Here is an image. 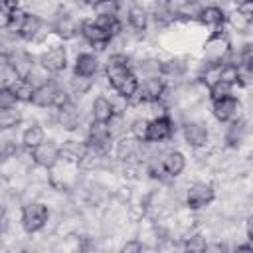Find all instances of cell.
I'll return each instance as SVG.
<instances>
[{
  "instance_id": "27",
  "label": "cell",
  "mask_w": 253,
  "mask_h": 253,
  "mask_svg": "<svg viewBox=\"0 0 253 253\" xmlns=\"http://www.w3.org/2000/svg\"><path fill=\"white\" fill-rule=\"evenodd\" d=\"M91 8L95 16H119L121 2L119 0H93Z\"/></svg>"
},
{
  "instance_id": "34",
  "label": "cell",
  "mask_w": 253,
  "mask_h": 253,
  "mask_svg": "<svg viewBox=\"0 0 253 253\" xmlns=\"http://www.w3.org/2000/svg\"><path fill=\"white\" fill-rule=\"evenodd\" d=\"M146 130H148V119L138 117V119H134V121L130 123V134H132L134 138L142 140V142H144V138H146Z\"/></svg>"
},
{
  "instance_id": "5",
  "label": "cell",
  "mask_w": 253,
  "mask_h": 253,
  "mask_svg": "<svg viewBox=\"0 0 253 253\" xmlns=\"http://www.w3.org/2000/svg\"><path fill=\"white\" fill-rule=\"evenodd\" d=\"M174 130H176V125H174V119L168 113L156 115L154 119L148 121V130H146L144 142L146 144L166 142V140H170L174 136Z\"/></svg>"
},
{
  "instance_id": "41",
  "label": "cell",
  "mask_w": 253,
  "mask_h": 253,
  "mask_svg": "<svg viewBox=\"0 0 253 253\" xmlns=\"http://www.w3.org/2000/svg\"><path fill=\"white\" fill-rule=\"evenodd\" d=\"M73 2H77V4H83V2H89V0H73Z\"/></svg>"
},
{
  "instance_id": "30",
  "label": "cell",
  "mask_w": 253,
  "mask_h": 253,
  "mask_svg": "<svg viewBox=\"0 0 253 253\" xmlns=\"http://www.w3.org/2000/svg\"><path fill=\"white\" fill-rule=\"evenodd\" d=\"M208 93H210V101H215V99H221L225 95H231L233 93V85L221 81V79H215L210 87H208Z\"/></svg>"
},
{
  "instance_id": "11",
  "label": "cell",
  "mask_w": 253,
  "mask_h": 253,
  "mask_svg": "<svg viewBox=\"0 0 253 253\" xmlns=\"http://www.w3.org/2000/svg\"><path fill=\"white\" fill-rule=\"evenodd\" d=\"M146 142L134 138L132 134L130 136H121L119 142H117V146H115V156L121 162H125V164H128V162H140V158H142V146Z\"/></svg>"
},
{
  "instance_id": "18",
  "label": "cell",
  "mask_w": 253,
  "mask_h": 253,
  "mask_svg": "<svg viewBox=\"0 0 253 253\" xmlns=\"http://www.w3.org/2000/svg\"><path fill=\"white\" fill-rule=\"evenodd\" d=\"M57 83L55 81H43L40 85H36V93H34V101L32 105L36 107H42V109H47L53 105V97L57 93Z\"/></svg>"
},
{
  "instance_id": "28",
  "label": "cell",
  "mask_w": 253,
  "mask_h": 253,
  "mask_svg": "<svg viewBox=\"0 0 253 253\" xmlns=\"http://www.w3.org/2000/svg\"><path fill=\"white\" fill-rule=\"evenodd\" d=\"M22 123V115L16 107H10V109H0V126L4 130H10V128H16L18 125Z\"/></svg>"
},
{
  "instance_id": "8",
  "label": "cell",
  "mask_w": 253,
  "mask_h": 253,
  "mask_svg": "<svg viewBox=\"0 0 253 253\" xmlns=\"http://www.w3.org/2000/svg\"><path fill=\"white\" fill-rule=\"evenodd\" d=\"M215 200V188L210 182H194L186 192V208L192 211L208 208Z\"/></svg>"
},
{
  "instance_id": "35",
  "label": "cell",
  "mask_w": 253,
  "mask_h": 253,
  "mask_svg": "<svg viewBox=\"0 0 253 253\" xmlns=\"http://www.w3.org/2000/svg\"><path fill=\"white\" fill-rule=\"evenodd\" d=\"M69 103H73V99H71V95H69V91H65V89H57V93H55V97H53V105H51V109H61V107H65V105H69Z\"/></svg>"
},
{
  "instance_id": "16",
  "label": "cell",
  "mask_w": 253,
  "mask_h": 253,
  "mask_svg": "<svg viewBox=\"0 0 253 253\" xmlns=\"http://www.w3.org/2000/svg\"><path fill=\"white\" fill-rule=\"evenodd\" d=\"M51 34L57 36L59 40H71L79 34V26L69 14H59L51 24Z\"/></svg>"
},
{
  "instance_id": "32",
  "label": "cell",
  "mask_w": 253,
  "mask_h": 253,
  "mask_svg": "<svg viewBox=\"0 0 253 253\" xmlns=\"http://www.w3.org/2000/svg\"><path fill=\"white\" fill-rule=\"evenodd\" d=\"M233 12H235L239 18H243L249 26L253 24V0H237Z\"/></svg>"
},
{
  "instance_id": "17",
  "label": "cell",
  "mask_w": 253,
  "mask_h": 253,
  "mask_svg": "<svg viewBox=\"0 0 253 253\" xmlns=\"http://www.w3.org/2000/svg\"><path fill=\"white\" fill-rule=\"evenodd\" d=\"M55 117H57V125L63 128V130H77L79 123H81V115H79V109L75 103H69L61 109L55 111Z\"/></svg>"
},
{
  "instance_id": "42",
  "label": "cell",
  "mask_w": 253,
  "mask_h": 253,
  "mask_svg": "<svg viewBox=\"0 0 253 253\" xmlns=\"http://www.w3.org/2000/svg\"><path fill=\"white\" fill-rule=\"evenodd\" d=\"M162 2H170V0H162Z\"/></svg>"
},
{
  "instance_id": "2",
  "label": "cell",
  "mask_w": 253,
  "mask_h": 253,
  "mask_svg": "<svg viewBox=\"0 0 253 253\" xmlns=\"http://www.w3.org/2000/svg\"><path fill=\"white\" fill-rule=\"evenodd\" d=\"M229 55H231V43H229L227 34L223 32V28L213 30L208 36L206 43H204V61H206V65L208 67H219L225 61H229Z\"/></svg>"
},
{
  "instance_id": "21",
  "label": "cell",
  "mask_w": 253,
  "mask_h": 253,
  "mask_svg": "<svg viewBox=\"0 0 253 253\" xmlns=\"http://www.w3.org/2000/svg\"><path fill=\"white\" fill-rule=\"evenodd\" d=\"M45 140V130L40 123H32L22 130V146L26 150H32L36 146H40Z\"/></svg>"
},
{
  "instance_id": "23",
  "label": "cell",
  "mask_w": 253,
  "mask_h": 253,
  "mask_svg": "<svg viewBox=\"0 0 253 253\" xmlns=\"http://www.w3.org/2000/svg\"><path fill=\"white\" fill-rule=\"evenodd\" d=\"M162 164L170 178H178L186 168V156L180 150H170L162 156Z\"/></svg>"
},
{
  "instance_id": "44",
  "label": "cell",
  "mask_w": 253,
  "mask_h": 253,
  "mask_svg": "<svg viewBox=\"0 0 253 253\" xmlns=\"http://www.w3.org/2000/svg\"><path fill=\"white\" fill-rule=\"evenodd\" d=\"M235 2H237V0H235Z\"/></svg>"
},
{
  "instance_id": "33",
  "label": "cell",
  "mask_w": 253,
  "mask_h": 253,
  "mask_svg": "<svg viewBox=\"0 0 253 253\" xmlns=\"http://www.w3.org/2000/svg\"><path fill=\"white\" fill-rule=\"evenodd\" d=\"M239 67L253 73V43H243L239 51Z\"/></svg>"
},
{
  "instance_id": "12",
  "label": "cell",
  "mask_w": 253,
  "mask_h": 253,
  "mask_svg": "<svg viewBox=\"0 0 253 253\" xmlns=\"http://www.w3.org/2000/svg\"><path fill=\"white\" fill-rule=\"evenodd\" d=\"M182 132H184L186 144L190 148H194V150H202V148H206L210 144V130L200 121H188L184 125V130Z\"/></svg>"
},
{
  "instance_id": "40",
  "label": "cell",
  "mask_w": 253,
  "mask_h": 253,
  "mask_svg": "<svg viewBox=\"0 0 253 253\" xmlns=\"http://www.w3.org/2000/svg\"><path fill=\"white\" fill-rule=\"evenodd\" d=\"M235 249H237V251H253V241H249V243H241V245H237Z\"/></svg>"
},
{
  "instance_id": "14",
  "label": "cell",
  "mask_w": 253,
  "mask_h": 253,
  "mask_svg": "<svg viewBox=\"0 0 253 253\" xmlns=\"http://www.w3.org/2000/svg\"><path fill=\"white\" fill-rule=\"evenodd\" d=\"M196 20H198L204 28H210V30L213 32V30H217V28H223V26H225L227 16H225L223 8H219V6L211 4V6L200 8V12H198V18H196Z\"/></svg>"
},
{
  "instance_id": "31",
  "label": "cell",
  "mask_w": 253,
  "mask_h": 253,
  "mask_svg": "<svg viewBox=\"0 0 253 253\" xmlns=\"http://www.w3.org/2000/svg\"><path fill=\"white\" fill-rule=\"evenodd\" d=\"M71 91L75 95H87L93 87V77H79V75H73L71 77V83H69Z\"/></svg>"
},
{
  "instance_id": "37",
  "label": "cell",
  "mask_w": 253,
  "mask_h": 253,
  "mask_svg": "<svg viewBox=\"0 0 253 253\" xmlns=\"http://www.w3.org/2000/svg\"><path fill=\"white\" fill-rule=\"evenodd\" d=\"M184 249H208V243L202 235H192L184 241Z\"/></svg>"
},
{
  "instance_id": "4",
  "label": "cell",
  "mask_w": 253,
  "mask_h": 253,
  "mask_svg": "<svg viewBox=\"0 0 253 253\" xmlns=\"http://www.w3.org/2000/svg\"><path fill=\"white\" fill-rule=\"evenodd\" d=\"M113 138L115 134L111 132L109 128V123H101V121H93L87 128V146L95 152H99L101 156H105L109 150H111V144H113Z\"/></svg>"
},
{
  "instance_id": "15",
  "label": "cell",
  "mask_w": 253,
  "mask_h": 253,
  "mask_svg": "<svg viewBox=\"0 0 253 253\" xmlns=\"http://www.w3.org/2000/svg\"><path fill=\"white\" fill-rule=\"evenodd\" d=\"M97 71H99V59H97L95 53L81 51V53L75 57L73 75H79V77H95Z\"/></svg>"
},
{
  "instance_id": "10",
  "label": "cell",
  "mask_w": 253,
  "mask_h": 253,
  "mask_svg": "<svg viewBox=\"0 0 253 253\" xmlns=\"http://www.w3.org/2000/svg\"><path fill=\"white\" fill-rule=\"evenodd\" d=\"M38 63H40V67L43 71L57 75V73L67 69V51H65L63 45H51L49 49L40 53Z\"/></svg>"
},
{
  "instance_id": "43",
  "label": "cell",
  "mask_w": 253,
  "mask_h": 253,
  "mask_svg": "<svg viewBox=\"0 0 253 253\" xmlns=\"http://www.w3.org/2000/svg\"><path fill=\"white\" fill-rule=\"evenodd\" d=\"M196 2H198V0H196Z\"/></svg>"
},
{
  "instance_id": "1",
  "label": "cell",
  "mask_w": 253,
  "mask_h": 253,
  "mask_svg": "<svg viewBox=\"0 0 253 253\" xmlns=\"http://www.w3.org/2000/svg\"><path fill=\"white\" fill-rule=\"evenodd\" d=\"M105 77L111 85V89L125 99H134V95L140 89L138 75L130 69V59L125 53H113L109 57V63L105 67Z\"/></svg>"
},
{
  "instance_id": "9",
  "label": "cell",
  "mask_w": 253,
  "mask_h": 253,
  "mask_svg": "<svg viewBox=\"0 0 253 253\" xmlns=\"http://www.w3.org/2000/svg\"><path fill=\"white\" fill-rule=\"evenodd\" d=\"M166 91H168L166 79L162 75H150V77H146L140 83V89H138V93L134 97H136L138 103H144V105H148V103H160L164 99Z\"/></svg>"
},
{
  "instance_id": "29",
  "label": "cell",
  "mask_w": 253,
  "mask_h": 253,
  "mask_svg": "<svg viewBox=\"0 0 253 253\" xmlns=\"http://www.w3.org/2000/svg\"><path fill=\"white\" fill-rule=\"evenodd\" d=\"M144 170H146L148 178L158 180V182H164V180H168V178H170V176H168V172H166V168H164V164H162V158H150V160L146 162Z\"/></svg>"
},
{
  "instance_id": "26",
  "label": "cell",
  "mask_w": 253,
  "mask_h": 253,
  "mask_svg": "<svg viewBox=\"0 0 253 253\" xmlns=\"http://www.w3.org/2000/svg\"><path fill=\"white\" fill-rule=\"evenodd\" d=\"M245 136V123L241 119H233L227 123V128H225V142L229 146H239L241 140Z\"/></svg>"
},
{
  "instance_id": "7",
  "label": "cell",
  "mask_w": 253,
  "mask_h": 253,
  "mask_svg": "<svg viewBox=\"0 0 253 253\" xmlns=\"http://www.w3.org/2000/svg\"><path fill=\"white\" fill-rule=\"evenodd\" d=\"M28 152H30L32 162H34L38 168H43V170L55 168V164L61 160V146L55 144L53 140H43L40 146L28 150Z\"/></svg>"
},
{
  "instance_id": "19",
  "label": "cell",
  "mask_w": 253,
  "mask_h": 253,
  "mask_svg": "<svg viewBox=\"0 0 253 253\" xmlns=\"http://www.w3.org/2000/svg\"><path fill=\"white\" fill-rule=\"evenodd\" d=\"M42 26H43V20H42L38 14L28 12L24 24L20 26V30H18V34H16V38H20V40H24V42H32V40H36L38 34L42 32Z\"/></svg>"
},
{
  "instance_id": "24",
  "label": "cell",
  "mask_w": 253,
  "mask_h": 253,
  "mask_svg": "<svg viewBox=\"0 0 253 253\" xmlns=\"http://www.w3.org/2000/svg\"><path fill=\"white\" fill-rule=\"evenodd\" d=\"M148 12L142 6H130L126 12V22L130 26V30H134L136 34H144L148 28Z\"/></svg>"
},
{
  "instance_id": "25",
  "label": "cell",
  "mask_w": 253,
  "mask_h": 253,
  "mask_svg": "<svg viewBox=\"0 0 253 253\" xmlns=\"http://www.w3.org/2000/svg\"><path fill=\"white\" fill-rule=\"evenodd\" d=\"M87 142H79V140H65L61 144V158L65 162H79V158L87 152Z\"/></svg>"
},
{
  "instance_id": "36",
  "label": "cell",
  "mask_w": 253,
  "mask_h": 253,
  "mask_svg": "<svg viewBox=\"0 0 253 253\" xmlns=\"http://www.w3.org/2000/svg\"><path fill=\"white\" fill-rule=\"evenodd\" d=\"M16 97L14 93L10 91V87H2L0 89V109H10V107H16Z\"/></svg>"
},
{
  "instance_id": "22",
  "label": "cell",
  "mask_w": 253,
  "mask_h": 253,
  "mask_svg": "<svg viewBox=\"0 0 253 253\" xmlns=\"http://www.w3.org/2000/svg\"><path fill=\"white\" fill-rule=\"evenodd\" d=\"M10 87V91L14 93L18 103H32L34 101V93H36V83L30 79H16L14 83L6 85Z\"/></svg>"
},
{
  "instance_id": "38",
  "label": "cell",
  "mask_w": 253,
  "mask_h": 253,
  "mask_svg": "<svg viewBox=\"0 0 253 253\" xmlns=\"http://www.w3.org/2000/svg\"><path fill=\"white\" fill-rule=\"evenodd\" d=\"M142 249H144V243L138 241V239H130V241H126V243L123 245V251H125V253H138V251H142Z\"/></svg>"
},
{
  "instance_id": "20",
  "label": "cell",
  "mask_w": 253,
  "mask_h": 253,
  "mask_svg": "<svg viewBox=\"0 0 253 253\" xmlns=\"http://www.w3.org/2000/svg\"><path fill=\"white\" fill-rule=\"evenodd\" d=\"M115 115H117V111H115V105H113L111 99H107V97H103V95L95 97V101H93V105H91V117H93V121L109 123Z\"/></svg>"
},
{
  "instance_id": "3",
  "label": "cell",
  "mask_w": 253,
  "mask_h": 253,
  "mask_svg": "<svg viewBox=\"0 0 253 253\" xmlns=\"http://www.w3.org/2000/svg\"><path fill=\"white\" fill-rule=\"evenodd\" d=\"M49 221V208L43 202H30L22 206L20 211V223L26 233H38L42 231Z\"/></svg>"
},
{
  "instance_id": "13",
  "label": "cell",
  "mask_w": 253,
  "mask_h": 253,
  "mask_svg": "<svg viewBox=\"0 0 253 253\" xmlns=\"http://www.w3.org/2000/svg\"><path fill=\"white\" fill-rule=\"evenodd\" d=\"M237 111H239V99L231 93V95H225L221 99H215L211 101V115L215 117V121L219 123H229L237 117Z\"/></svg>"
},
{
  "instance_id": "39",
  "label": "cell",
  "mask_w": 253,
  "mask_h": 253,
  "mask_svg": "<svg viewBox=\"0 0 253 253\" xmlns=\"http://www.w3.org/2000/svg\"><path fill=\"white\" fill-rule=\"evenodd\" d=\"M245 233H247V239L249 241H253V213L247 217V221H245Z\"/></svg>"
},
{
  "instance_id": "6",
  "label": "cell",
  "mask_w": 253,
  "mask_h": 253,
  "mask_svg": "<svg viewBox=\"0 0 253 253\" xmlns=\"http://www.w3.org/2000/svg\"><path fill=\"white\" fill-rule=\"evenodd\" d=\"M79 34L83 36L85 42H89L91 45H99V47H105L115 38V34L109 28H105L97 18H85V20H81Z\"/></svg>"
}]
</instances>
